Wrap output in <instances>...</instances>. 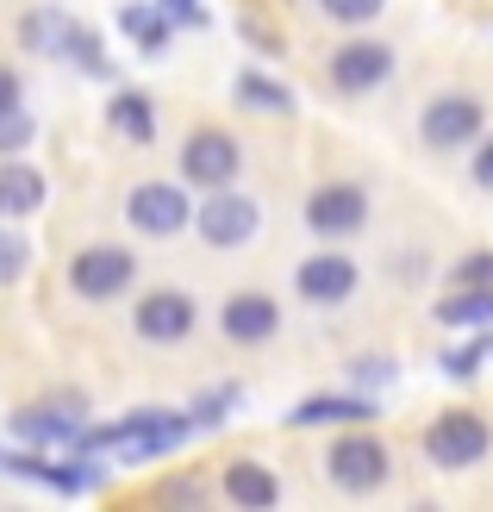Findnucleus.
Listing matches in <instances>:
<instances>
[{"instance_id":"10","label":"nucleus","mask_w":493,"mask_h":512,"mask_svg":"<svg viewBox=\"0 0 493 512\" xmlns=\"http://www.w3.org/2000/svg\"><path fill=\"white\" fill-rule=\"evenodd\" d=\"M487 450H493V431L469 406H456V413L425 425V456L437 469H475V463H487Z\"/></svg>"},{"instance_id":"33","label":"nucleus","mask_w":493,"mask_h":512,"mask_svg":"<svg viewBox=\"0 0 493 512\" xmlns=\"http://www.w3.org/2000/svg\"><path fill=\"white\" fill-rule=\"evenodd\" d=\"M7 107H19V69L0 63V113H7Z\"/></svg>"},{"instance_id":"29","label":"nucleus","mask_w":493,"mask_h":512,"mask_svg":"<svg viewBox=\"0 0 493 512\" xmlns=\"http://www.w3.org/2000/svg\"><path fill=\"white\" fill-rule=\"evenodd\" d=\"M157 7L169 13V25H188V32H200V25L213 19V13H206V0H157Z\"/></svg>"},{"instance_id":"32","label":"nucleus","mask_w":493,"mask_h":512,"mask_svg":"<svg viewBox=\"0 0 493 512\" xmlns=\"http://www.w3.org/2000/svg\"><path fill=\"white\" fill-rule=\"evenodd\" d=\"M469 182L493 194V138H481V150H475V163H469Z\"/></svg>"},{"instance_id":"20","label":"nucleus","mask_w":493,"mask_h":512,"mask_svg":"<svg viewBox=\"0 0 493 512\" xmlns=\"http://www.w3.org/2000/svg\"><path fill=\"white\" fill-rule=\"evenodd\" d=\"M44 207V175L19 157H0V219H32Z\"/></svg>"},{"instance_id":"2","label":"nucleus","mask_w":493,"mask_h":512,"mask_svg":"<svg viewBox=\"0 0 493 512\" xmlns=\"http://www.w3.org/2000/svg\"><path fill=\"white\" fill-rule=\"evenodd\" d=\"M19 38H25V50H50L57 63H75L82 75H94V82H107V75L119 69V63L107 57V44H100L94 25L69 19V13H50V7H32V13H25Z\"/></svg>"},{"instance_id":"11","label":"nucleus","mask_w":493,"mask_h":512,"mask_svg":"<svg viewBox=\"0 0 493 512\" xmlns=\"http://www.w3.org/2000/svg\"><path fill=\"white\" fill-rule=\"evenodd\" d=\"M306 232L313 238H356L362 225H369V188H356V182H325L306 194Z\"/></svg>"},{"instance_id":"24","label":"nucleus","mask_w":493,"mask_h":512,"mask_svg":"<svg viewBox=\"0 0 493 512\" xmlns=\"http://www.w3.org/2000/svg\"><path fill=\"white\" fill-rule=\"evenodd\" d=\"M487 356H493V325H481V331H475L469 344H456V350H444V356H437V363H444V375H450V381H475V375H481V363H487Z\"/></svg>"},{"instance_id":"30","label":"nucleus","mask_w":493,"mask_h":512,"mask_svg":"<svg viewBox=\"0 0 493 512\" xmlns=\"http://www.w3.org/2000/svg\"><path fill=\"white\" fill-rule=\"evenodd\" d=\"M350 381H362V388H387V381H394V363H387V356H362V363H350Z\"/></svg>"},{"instance_id":"27","label":"nucleus","mask_w":493,"mask_h":512,"mask_svg":"<svg viewBox=\"0 0 493 512\" xmlns=\"http://www.w3.org/2000/svg\"><path fill=\"white\" fill-rule=\"evenodd\" d=\"M381 7L387 0H319V13L331 25H369V19H381Z\"/></svg>"},{"instance_id":"1","label":"nucleus","mask_w":493,"mask_h":512,"mask_svg":"<svg viewBox=\"0 0 493 512\" xmlns=\"http://www.w3.org/2000/svg\"><path fill=\"white\" fill-rule=\"evenodd\" d=\"M194 438V419L188 413H163V406H138L125 413L119 425H82V444L88 456H119V463H157V456L181 450Z\"/></svg>"},{"instance_id":"26","label":"nucleus","mask_w":493,"mask_h":512,"mask_svg":"<svg viewBox=\"0 0 493 512\" xmlns=\"http://www.w3.org/2000/svg\"><path fill=\"white\" fill-rule=\"evenodd\" d=\"M32 138H38V119L25 113V107H7V113H0V157H19Z\"/></svg>"},{"instance_id":"5","label":"nucleus","mask_w":493,"mask_h":512,"mask_svg":"<svg viewBox=\"0 0 493 512\" xmlns=\"http://www.w3.org/2000/svg\"><path fill=\"white\" fill-rule=\"evenodd\" d=\"M194 325H200V300L188 288H150L132 300V338L138 344H157V350L188 344Z\"/></svg>"},{"instance_id":"4","label":"nucleus","mask_w":493,"mask_h":512,"mask_svg":"<svg viewBox=\"0 0 493 512\" xmlns=\"http://www.w3.org/2000/svg\"><path fill=\"white\" fill-rule=\"evenodd\" d=\"M138 288V256L125 244H88L69 256V294L88 300V306H107V300H125Z\"/></svg>"},{"instance_id":"22","label":"nucleus","mask_w":493,"mask_h":512,"mask_svg":"<svg viewBox=\"0 0 493 512\" xmlns=\"http://www.w3.org/2000/svg\"><path fill=\"white\" fill-rule=\"evenodd\" d=\"M231 94H238L244 113H269V119H288L294 113V88L275 82V75H263V69H244L238 82H231Z\"/></svg>"},{"instance_id":"31","label":"nucleus","mask_w":493,"mask_h":512,"mask_svg":"<svg viewBox=\"0 0 493 512\" xmlns=\"http://www.w3.org/2000/svg\"><path fill=\"white\" fill-rule=\"evenodd\" d=\"M456 281H469V288H493V250H475L469 263H456Z\"/></svg>"},{"instance_id":"9","label":"nucleus","mask_w":493,"mask_h":512,"mask_svg":"<svg viewBox=\"0 0 493 512\" xmlns=\"http://www.w3.org/2000/svg\"><path fill=\"white\" fill-rule=\"evenodd\" d=\"M0 469L32 481V488H50V494H88L107 481V463H88V450L63 456V463H50L44 450H0Z\"/></svg>"},{"instance_id":"25","label":"nucleus","mask_w":493,"mask_h":512,"mask_svg":"<svg viewBox=\"0 0 493 512\" xmlns=\"http://www.w3.org/2000/svg\"><path fill=\"white\" fill-rule=\"evenodd\" d=\"M244 400V388H213V394H200L194 406H188V419H194V431H219L225 425V413Z\"/></svg>"},{"instance_id":"14","label":"nucleus","mask_w":493,"mask_h":512,"mask_svg":"<svg viewBox=\"0 0 493 512\" xmlns=\"http://www.w3.org/2000/svg\"><path fill=\"white\" fill-rule=\"evenodd\" d=\"M275 331H281V300L263 294V288H238V294L219 306V338H225V344H238V350L269 344Z\"/></svg>"},{"instance_id":"19","label":"nucleus","mask_w":493,"mask_h":512,"mask_svg":"<svg viewBox=\"0 0 493 512\" xmlns=\"http://www.w3.org/2000/svg\"><path fill=\"white\" fill-rule=\"evenodd\" d=\"M107 132H119L125 144H157V100L144 88H119L107 100Z\"/></svg>"},{"instance_id":"7","label":"nucleus","mask_w":493,"mask_h":512,"mask_svg":"<svg viewBox=\"0 0 493 512\" xmlns=\"http://www.w3.org/2000/svg\"><path fill=\"white\" fill-rule=\"evenodd\" d=\"M125 225L138 238H175L194 225V200H188V182H138L125 194Z\"/></svg>"},{"instance_id":"12","label":"nucleus","mask_w":493,"mask_h":512,"mask_svg":"<svg viewBox=\"0 0 493 512\" xmlns=\"http://www.w3.org/2000/svg\"><path fill=\"white\" fill-rule=\"evenodd\" d=\"M481 125H487V107L475 94H437L419 113V138L425 150H469L481 138Z\"/></svg>"},{"instance_id":"13","label":"nucleus","mask_w":493,"mask_h":512,"mask_svg":"<svg viewBox=\"0 0 493 512\" xmlns=\"http://www.w3.org/2000/svg\"><path fill=\"white\" fill-rule=\"evenodd\" d=\"M82 400L63 394V400H50V406H25V413L7 419V431L19 444H32V450H75L82 444Z\"/></svg>"},{"instance_id":"6","label":"nucleus","mask_w":493,"mask_h":512,"mask_svg":"<svg viewBox=\"0 0 493 512\" xmlns=\"http://www.w3.org/2000/svg\"><path fill=\"white\" fill-rule=\"evenodd\" d=\"M325 475L337 494H375L387 488V475H394V456H387L381 438H369V431H344L331 450H325Z\"/></svg>"},{"instance_id":"8","label":"nucleus","mask_w":493,"mask_h":512,"mask_svg":"<svg viewBox=\"0 0 493 512\" xmlns=\"http://www.w3.org/2000/svg\"><path fill=\"white\" fill-rule=\"evenodd\" d=\"M194 232H200L206 250H238V244H250L263 232V207H256L250 194H238V188H213L194 207Z\"/></svg>"},{"instance_id":"15","label":"nucleus","mask_w":493,"mask_h":512,"mask_svg":"<svg viewBox=\"0 0 493 512\" xmlns=\"http://www.w3.org/2000/svg\"><path fill=\"white\" fill-rule=\"evenodd\" d=\"M331 88L337 94H375L381 82H387V75H394V50H387V44H375V38H350V44H337L331 50Z\"/></svg>"},{"instance_id":"21","label":"nucleus","mask_w":493,"mask_h":512,"mask_svg":"<svg viewBox=\"0 0 493 512\" xmlns=\"http://www.w3.org/2000/svg\"><path fill=\"white\" fill-rule=\"evenodd\" d=\"M431 319L450 325V331H481V325H493V288H469V281H456V294L437 300Z\"/></svg>"},{"instance_id":"28","label":"nucleus","mask_w":493,"mask_h":512,"mask_svg":"<svg viewBox=\"0 0 493 512\" xmlns=\"http://www.w3.org/2000/svg\"><path fill=\"white\" fill-rule=\"evenodd\" d=\"M25 263H32V244L0 225V288H7V281H19V275H25Z\"/></svg>"},{"instance_id":"34","label":"nucleus","mask_w":493,"mask_h":512,"mask_svg":"<svg viewBox=\"0 0 493 512\" xmlns=\"http://www.w3.org/2000/svg\"><path fill=\"white\" fill-rule=\"evenodd\" d=\"M200 488H194V481H169V488H157V500H194Z\"/></svg>"},{"instance_id":"18","label":"nucleus","mask_w":493,"mask_h":512,"mask_svg":"<svg viewBox=\"0 0 493 512\" xmlns=\"http://www.w3.org/2000/svg\"><path fill=\"white\" fill-rule=\"evenodd\" d=\"M369 419H381V406L369 394H313L288 413L294 431H306V425H369Z\"/></svg>"},{"instance_id":"17","label":"nucleus","mask_w":493,"mask_h":512,"mask_svg":"<svg viewBox=\"0 0 493 512\" xmlns=\"http://www.w3.org/2000/svg\"><path fill=\"white\" fill-rule=\"evenodd\" d=\"M219 494L231 506H244V512H269L281 500V481L269 463H256V456H231V463L219 469Z\"/></svg>"},{"instance_id":"3","label":"nucleus","mask_w":493,"mask_h":512,"mask_svg":"<svg viewBox=\"0 0 493 512\" xmlns=\"http://www.w3.org/2000/svg\"><path fill=\"white\" fill-rule=\"evenodd\" d=\"M181 182H188L194 194H213V188H238L244 175V144L225 132V125H194L188 138H181Z\"/></svg>"},{"instance_id":"23","label":"nucleus","mask_w":493,"mask_h":512,"mask_svg":"<svg viewBox=\"0 0 493 512\" xmlns=\"http://www.w3.org/2000/svg\"><path fill=\"white\" fill-rule=\"evenodd\" d=\"M119 32L132 38L144 57H163L169 38H175V25H169V13H163V7H144V0H132V7H119Z\"/></svg>"},{"instance_id":"16","label":"nucleus","mask_w":493,"mask_h":512,"mask_svg":"<svg viewBox=\"0 0 493 512\" xmlns=\"http://www.w3.org/2000/svg\"><path fill=\"white\" fill-rule=\"evenodd\" d=\"M294 294L306 300V306H344L350 294H356V256H344V250H319V256H306V263L294 269Z\"/></svg>"}]
</instances>
